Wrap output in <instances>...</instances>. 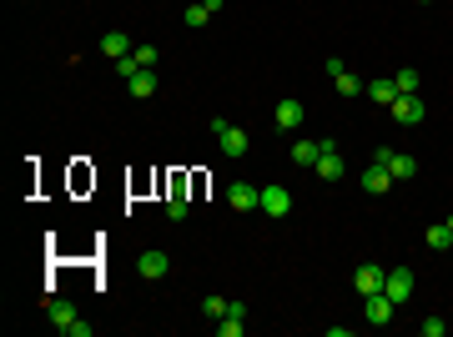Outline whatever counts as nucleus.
Wrapping results in <instances>:
<instances>
[{
  "instance_id": "f8f14e48",
  "label": "nucleus",
  "mask_w": 453,
  "mask_h": 337,
  "mask_svg": "<svg viewBox=\"0 0 453 337\" xmlns=\"http://www.w3.org/2000/svg\"><path fill=\"white\" fill-rule=\"evenodd\" d=\"M383 166L393 172V182H408V177L418 172V161H413L408 151H388V161H383Z\"/></svg>"
},
{
  "instance_id": "f03ea898",
  "label": "nucleus",
  "mask_w": 453,
  "mask_h": 337,
  "mask_svg": "<svg viewBox=\"0 0 453 337\" xmlns=\"http://www.w3.org/2000/svg\"><path fill=\"white\" fill-rule=\"evenodd\" d=\"M226 206H232V211H252V206H262V187H252V182H232V187H226Z\"/></svg>"
},
{
  "instance_id": "9b49d317",
  "label": "nucleus",
  "mask_w": 453,
  "mask_h": 337,
  "mask_svg": "<svg viewBox=\"0 0 453 337\" xmlns=\"http://www.w3.org/2000/svg\"><path fill=\"white\" fill-rule=\"evenodd\" d=\"M45 312H50V322L61 327V332H66V327H71V322L81 317V312H76V307H71L66 297H45Z\"/></svg>"
},
{
  "instance_id": "f3484780",
  "label": "nucleus",
  "mask_w": 453,
  "mask_h": 337,
  "mask_svg": "<svg viewBox=\"0 0 453 337\" xmlns=\"http://www.w3.org/2000/svg\"><path fill=\"white\" fill-rule=\"evenodd\" d=\"M368 96L378 106H393V101H398V86H393V81H368Z\"/></svg>"
},
{
  "instance_id": "4be33fe9",
  "label": "nucleus",
  "mask_w": 453,
  "mask_h": 337,
  "mask_svg": "<svg viewBox=\"0 0 453 337\" xmlns=\"http://www.w3.org/2000/svg\"><path fill=\"white\" fill-rule=\"evenodd\" d=\"M332 86L343 91V96H358V91H368V81H363V76H353V71H343V76H337Z\"/></svg>"
},
{
  "instance_id": "6ab92c4d",
  "label": "nucleus",
  "mask_w": 453,
  "mask_h": 337,
  "mask_svg": "<svg viewBox=\"0 0 453 337\" xmlns=\"http://www.w3.org/2000/svg\"><path fill=\"white\" fill-rule=\"evenodd\" d=\"M393 86H398V96H418V71H413V66H403L398 76H393Z\"/></svg>"
},
{
  "instance_id": "c85d7f7f",
  "label": "nucleus",
  "mask_w": 453,
  "mask_h": 337,
  "mask_svg": "<svg viewBox=\"0 0 453 337\" xmlns=\"http://www.w3.org/2000/svg\"><path fill=\"white\" fill-rule=\"evenodd\" d=\"M448 232H453V216H448Z\"/></svg>"
},
{
  "instance_id": "aec40b11",
  "label": "nucleus",
  "mask_w": 453,
  "mask_h": 337,
  "mask_svg": "<svg viewBox=\"0 0 453 337\" xmlns=\"http://www.w3.org/2000/svg\"><path fill=\"white\" fill-rule=\"evenodd\" d=\"M433 252H448V242H453V232H448V221H438V227H428V237H423Z\"/></svg>"
},
{
  "instance_id": "39448f33",
  "label": "nucleus",
  "mask_w": 453,
  "mask_h": 337,
  "mask_svg": "<svg viewBox=\"0 0 453 337\" xmlns=\"http://www.w3.org/2000/svg\"><path fill=\"white\" fill-rule=\"evenodd\" d=\"M383 292H388L393 302L403 307V302L413 297V272H408V267H398V272H388V282H383Z\"/></svg>"
},
{
  "instance_id": "6e6552de",
  "label": "nucleus",
  "mask_w": 453,
  "mask_h": 337,
  "mask_svg": "<svg viewBox=\"0 0 453 337\" xmlns=\"http://www.w3.org/2000/svg\"><path fill=\"white\" fill-rule=\"evenodd\" d=\"M272 121H277V131H298L302 126V101H277V111H272Z\"/></svg>"
},
{
  "instance_id": "bb28decb",
  "label": "nucleus",
  "mask_w": 453,
  "mask_h": 337,
  "mask_svg": "<svg viewBox=\"0 0 453 337\" xmlns=\"http://www.w3.org/2000/svg\"><path fill=\"white\" fill-rule=\"evenodd\" d=\"M136 61L151 71V66H156V45H136Z\"/></svg>"
},
{
  "instance_id": "9d476101",
  "label": "nucleus",
  "mask_w": 453,
  "mask_h": 337,
  "mask_svg": "<svg viewBox=\"0 0 453 337\" xmlns=\"http://www.w3.org/2000/svg\"><path fill=\"white\" fill-rule=\"evenodd\" d=\"M136 272L146 277V282H161L166 272H172V262H166V252H141V262H136Z\"/></svg>"
},
{
  "instance_id": "20e7f679",
  "label": "nucleus",
  "mask_w": 453,
  "mask_h": 337,
  "mask_svg": "<svg viewBox=\"0 0 453 337\" xmlns=\"http://www.w3.org/2000/svg\"><path fill=\"white\" fill-rule=\"evenodd\" d=\"M363 312H368V322H373V327H383V322H393L398 302H393L388 292H373V297H363Z\"/></svg>"
},
{
  "instance_id": "dca6fc26",
  "label": "nucleus",
  "mask_w": 453,
  "mask_h": 337,
  "mask_svg": "<svg viewBox=\"0 0 453 337\" xmlns=\"http://www.w3.org/2000/svg\"><path fill=\"white\" fill-rule=\"evenodd\" d=\"M317 156H322V141H298L293 146V161L298 166H317Z\"/></svg>"
},
{
  "instance_id": "423d86ee",
  "label": "nucleus",
  "mask_w": 453,
  "mask_h": 337,
  "mask_svg": "<svg viewBox=\"0 0 453 337\" xmlns=\"http://www.w3.org/2000/svg\"><path fill=\"white\" fill-rule=\"evenodd\" d=\"M388 111H393V121H398V126H418L423 121V101L418 96H398Z\"/></svg>"
},
{
  "instance_id": "cd10ccee",
  "label": "nucleus",
  "mask_w": 453,
  "mask_h": 337,
  "mask_svg": "<svg viewBox=\"0 0 453 337\" xmlns=\"http://www.w3.org/2000/svg\"><path fill=\"white\" fill-rule=\"evenodd\" d=\"M66 337H91V322H81V317H76V322L66 327Z\"/></svg>"
},
{
  "instance_id": "7ed1b4c3",
  "label": "nucleus",
  "mask_w": 453,
  "mask_h": 337,
  "mask_svg": "<svg viewBox=\"0 0 453 337\" xmlns=\"http://www.w3.org/2000/svg\"><path fill=\"white\" fill-rule=\"evenodd\" d=\"M262 211L282 221V216L293 211V192H288V187H277V182H272V187H262Z\"/></svg>"
},
{
  "instance_id": "412c9836",
  "label": "nucleus",
  "mask_w": 453,
  "mask_h": 337,
  "mask_svg": "<svg viewBox=\"0 0 453 337\" xmlns=\"http://www.w3.org/2000/svg\"><path fill=\"white\" fill-rule=\"evenodd\" d=\"M242 327H247V317H242V312H226V317L217 322V332H222V337H242Z\"/></svg>"
},
{
  "instance_id": "c756f323",
  "label": "nucleus",
  "mask_w": 453,
  "mask_h": 337,
  "mask_svg": "<svg viewBox=\"0 0 453 337\" xmlns=\"http://www.w3.org/2000/svg\"><path fill=\"white\" fill-rule=\"evenodd\" d=\"M448 252H453V242H448Z\"/></svg>"
},
{
  "instance_id": "2eb2a0df",
  "label": "nucleus",
  "mask_w": 453,
  "mask_h": 337,
  "mask_svg": "<svg viewBox=\"0 0 453 337\" xmlns=\"http://www.w3.org/2000/svg\"><path fill=\"white\" fill-rule=\"evenodd\" d=\"M126 86H131V96H136V101H146V96H156V71H146V66H141Z\"/></svg>"
},
{
  "instance_id": "1a4fd4ad",
  "label": "nucleus",
  "mask_w": 453,
  "mask_h": 337,
  "mask_svg": "<svg viewBox=\"0 0 453 337\" xmlns=\"http://www.w3.org/2000/svg\"><path fill=\"white\" fill-rule=\"evenodd\" d=\"M317 177L322 182H343V156H337L332 141H322V156H317Z\"/></svg>"
},
{
  "instance_id": "4468645a",
  "label": "nucleus",
  "mask_w": 453,
  "mask_h": 337,
  "mask_svg": "<svg viewBox=\"0 0 453 337\" xmlns=\"http://www.w3.org/2000/svg\"><path fill=\"white\" fill-rule=\"evenodd\" d=\"M363 187H368V192L378 197V192H388V187H393V172H388V166H378V161H373L368 172H363Z\"/></svg>"
},
{
  "instance_id": "0eeeda50",
  "label": "nucleus",
  "mask_w": 453,
  "mask_h": 337,
  "mask_svg": "<svg viewBox=\"0 0 453 337\" xmlns=\"http://www.w3.org/2000/svg\"><path fill=\"white\" fill-rule=\"evenodd\" d=\"M383 282H388V272H383V267H373V262L353 272V287H358L363 297H373V292H383Z\"/></svg>"
},
{
  "instance_id": "b1692460",
  "label": "nucleus",
  "mask_w": 453,
  "mask_h": 337,
  "mask_svg": "<svg viewBox=\"0 0 453 337\" xmlns=\"http://www.w3.org/2000/svg\"><path fill=\"white\" fill-rule=\"evenodd\" d=\"M166 216H172V221H182V216H187V197H182V192L166 197Z\"/></svg>"
},
{
  "instance_id": "393cba45",
  "label": "nucleus",
  "mask_w": 453,
  "mask_h": 337,
  "mask_svg": "<svg viewBox=\"0 0 453 337\" xmlns=\"http://www.w3.org/2000/svg\"><path fill=\"white\" fill-rule=\"evenodd\" d=\"M136 71H141V61H136V50H131V55H121V61H116V76H121V81H131Z\"/></svg>"
},
{
  "instance_id": "f257e3e1",
  "label": "nucleus",
  "mask_w": 453,
  "mask_h": 337,
  "mask_svg": "<svg viewBox=\"0 0 453 337\" xmlns=\"http://www.w3.org/2000/svg\"><path fill=\"white\" fill-rule=\"evenodd\" d=\"M212 131H217V141H222V156H232V161H242L247 156V131L242 126H232V121H212Z\"/></svg>"
},
{
  "instance_id": "a878e982",
  "label": "nucleus",
  "mask_w": 453,
  "mask_h": 337,
  "mask_svg": "<svg viewBox=\"0 0 453 337\" xmlns=\"http://www.w3.org/2000/svg\"><path fill=\"white\" fill-rule=\"evenodd\" d=\"M443 332H448L443 317H428V322H423V337H443Z\"/></svg>"
},
{
  "instance_id": "5701e85b",
  "label": "nucleus",
  "mask_w": 453,
  "mask_h": 337,
  "mask_svg": "<svg viewBox=\"0 0 453 337\" xmlns=\"http://www.w3.org/2000/svg\"><path fill=\"white\" fill-rule=\"evenodd\" d=\"M182 21H187V26L197 31V26H207V21H212V11H207L202 0H197V6H187V16H182Z\"/></svg>"
},
{
  "instance_id": "a211bd4d",
  "label": "nucleus",
  "mask_w": 453,
  "mask_h": 337,
  "mask_svg": "<svg viewBox=\"0 0 453 337\" xmlns=\"http://www.w3.org/2000/svg\"><path fill=\"white\" fill-rule=\"evenodd\" d=\"M226 307H232V302L217 297V292H212V297H202V317H207V322H222V317H226Z\"/></svg>"
},
{
  "instance_id": "ddd939ff",
  "label": "nucleus",
  "mask_w": 453,
  "mask_h": 337,
  "mask_svg": "<svg viewBox=\"0 0 453 337\" xmlns=\"http://www.w3.org/2000/svg\"><path fill=\"white\" fill-rule=\"evenodd\" d=\"M101 50L111 55V61H121V55H131V35L126 31H106L101 35Z\"/></svg>"
}]
</instances>
